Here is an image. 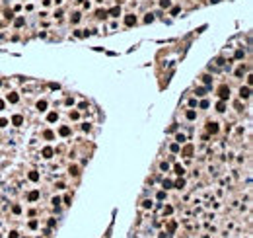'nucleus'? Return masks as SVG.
<instances>
[{"label": "nucleus", "mask_w": 253, "mask_h": 238, "mask_svg": "<svg viewBox=\"0 0 253 238\" xmlns=\"http://www.w3.org/2000/svg\"><path fill=\"white\" fill-rule=\"evenodd\" d=\"M218 96H220V100H222V102H226L228 98H230V86H226V84L218 86Z\"/></svg>", "instance_id": "1"}, {"label": "nucleus", "mask_w": 253, "mask_h": 238, "mask_svg": "<svg viewBox=\"0 0 253 238\" xmlns=\"http://www.w3.org/2000/svg\"><path fill=\"white\" fill-rule=\"evenodd\" d=\"M179 150H181V154H183L185 158H191V156H193L195 146H193V144H185V146H183V148H179Z\"/></svg>", "instance_id": "2"}, {"label": "nucleus", "mask_w": 253, "mask_h": 238, "mask_svg": "<svg viewBox=\"0 0 253 238\" xmlns=\"http://www.w3.org/2000/svg\"><path fill=\"white\" fill-rule=\"evenodd\" d=\"M136 22H138V20H136V16H134V14H126V16H125V26L126 27L136 26Z\"/></svg>", "instance_id": "3"}, {"label": "nucleus", "mask_w": 253, "mask_h": 238, "mask_svg": "<svg viewBox=\"0 0 253 238\" xmlns=\"http://www.w3.org/2000/svg\"><path fill=\"white\" fill-rule=\"evenodd\" d=\"M206 131L212 133V135H216V133L220 131V127H218V123H216V121H208V123H206Z\"/></svg>", "instance_id": "4"}, {"label": "nucleus", "mask_w": 253, "mask_h": 238, "mask_svg": "<svg viewBox=\"0 0 253 238\" xmlns=\"http://www.w3.org/2000/svg\"><path fill=\"white\" fill-rule=\"evenodd\" d=\"M249 96H251V88H249V86H241V88H239V98H241V100H247Z\"/></svg>", "instance_id": "5"}, {"label": "nucleus", "mask_w": 253, "mask_h": 238, "mask_svg": "<svg viewBox=\"0 0 253 238\" xmlns=\"http://www.w3.org/2000/svg\"><path fill=\"white\" fill-rule=\"evenodd\" d=\"M107 16H113V18H119V16H121V6H113L111 10H107Z\"/></svg>", "instance_id": "6"}, {"label": "nucleus", "mask_w": 253, "mask_h": 238, "mask_svg": "<svg viewBox=\"0 0 253 238\" xmlns=\"http://www.w3.org/2000/svg\"><path fill=\"white\" fill-rule=\"evenodd\" d=\"M53 152H55V150H53V148H51V146H45V148H43V150H41V154H43V158H53Z\"/></svg>", "instance_id": "7"}, {"label": "nucleus", "mask_w": 253, "mask_h": 238, "mask_svg": "<svg viewBox=\"0 0 253 238\" xmlns=\"http://www.w3.org/2000/svg\"><path fill=\"white\" fill-rule=\"evenodd\" d=\"M6 102H10V104H18V102H20V96L12 92V94H8V96H6Z\"/></svg>", "instance_id": "8"}, {"label": "nucleus", "mask_w": 253, "mask_h": 238, "mask_svg": "<svg viewBox=\"0 0 253 238\" xmlns=\"http://www.w3.org/2000/svg\"><path fill=\"white\" fill-rule=\"evenodd\" d=\"M70 127H66V125H62V127H60V129H58V135H60V137H68V135H70Z\"/></svg>", "instance_id": "9"}, {"label": "nucleus", "mask_w": 253, "mask_h": 238, "mask_svg": "<svg viewBox=\"0 0 253 238\" xmlns=\"http://www.w3.org/2000/svg\"><path fill=\"white\" fill-rule=\"evenodd\" d=\"M22 123H24V117H22V115H14V117H12V125H16V127H20Z\"/></svg>", "instance_id": "10"}, {"label": "nucleus", "mask_w": 253, "mask_h": 238, "mask_svg": "<svg viewBox=\"0 0 253 238\" xmlns=\"http://www.w3.org/2000/svg\"><path fill=\"white\" fill-rule=\"evenodd\" d=\"M27 199H29V201H37V199H39V191H37V189L29 191V193H27Z\"/></svg>", "instance_id": "11"}, {"label": "nucleus", "mask_w": 253, "mask_h": 238, "mask_svg": "<svg viewBox=\"0 0 253 238\" xmlns=\"http://www.w3.org/2000/svg\"><path fill=\"white\" fill-rule=\"evenodd\" d=\"M56 119H58V113H56V111H51V113H47V121H49V123H55Z\"/></svg>", "instance_id": "12"}, {"label": "nucleus", "mask_w": 253, "mask_h": 238, "mask_svg": "<svg viewBox=\"0 0 253 238\" xmlns=\"http://www.w3.org/2000/svg\"><path fill=\"white\" fill-rule=\"evenodd\" d=\"M216 111H218V113H224V111H226V102L220 100V102L216 104Z\"/></svg>", "instance_id": "13"}, {"label": "nucleus", "mask_w": 253, "mask_h": 238, "mask_svg": "<svg viewBox=\"0 0 253 238\" xmlns=\"http://www.w3.org/2000/svg\"><path fill=\"white\" fill-rule=\"evenodd\" d=\"M185 117H187L189 121H193V119H197V111H195V109H189V111L185 113Z\"/></svg>", "instance_id": "14"}, {"label": "nucleus", "mask_w": 253, "mask_h": 238, "mask_svg": "<svg viewBox=\"0 0 253 238\" xmlns=\"http://www.w3.org/2000/svg\"><path fill=\"white\" fill-rule=\"evenodd\" d=\"M27 178H29V180H31V182H39V174H37V172H35V170H31V172H29V174H27Z\"/></svg>", "instance_id": "15"}, {"label": "nucleus", "mask_w": 253, "mask_h": 238, "mask_svg": "<svg viewBox=\"0 0 253 238\" xmlns=\"http://www.w3.org/2000/svg\"><path fill=\"white\" fill-rule=\"evenodd\" d=\"M173 170H175L177 176H183V174H185V168H183L181 164H175V166H173Z\"/></svg>", "instance_id": "16"}, {"label": "nucleus", "mask_w": 253, "mask_h": 238, "mask_svg": "<svg viewBox=\"0 0 253 238\" xmlns=\"http://www.w3.org/2000/svg\"><path fill=\"white\" fill-rule=\"evenodd\" d=\"M24 24H25V18H24V16H20V18H16V20H14V26H16V27H22Z\"/></svg>", "instance_id": "17"}, {"label": "nucleus", "mask_w": 253, "mask_h": 238, "mask_svg": "<svg viewBox=\"0 0 253 238\" xmlns=\"http://www.w3.org/2000/svg\"><path fill=\"white\" fill-rule=\"evenodd\" d=\"M37 109H39V111H45V109H47V102H45V100L37 102Z\"/></svg>", "instance_id": "18"}, {"label": "nucleus", "mask_w": 253, "mask_h": 238, "mask_svg": "<svg viewBox=\"0 0 253 238\" xmlns=\"http://www.w3.org/2000/svg\"><path fill=\"white\" fill-rule=\"evenodd\" d=\"M160 6L166 10V8H171V0H160Z\"/></svg>", "instance_id": "19"}, {"label": "nucleus", "mask_w": 253, "mask_h": 238, "mask_svg": "<svg viewBox=\"0 0 253 238\" xmlns=\"http://www.w3.org/2000/svg\"><path fill=\"white\" fill-rule=\"evenodd\" d=\"M70 22H72V24H78V22H80V14H78V12H74V14L70 16Z\"/></svg>", "instance_id": "20"}, {"label": "nucleus", "mask_w": 253, "mask_h": 238, "mask_svg": "<svg viewBox=\"0 0 253 238\" xmlns=\"http://www.w3.org/2000/svg\"><path fill=\"white\" fill-rule=\"evenodd\" d=\"M43 137H45L47 141H53V139H55V133H53V131H45V133H43Z\"/></svg>", "instance_id": "21"}, {"label": "nucleus", "mask_w": 253, "mask_h": 238, "mask_svg": "<svg viewBox=\"0 0 253 238\" xmlns=\"http://www.w3.org/2000/svg\"><path fill=\"white\" fill-rule=\"evenodd\" d=\"M99 20H103V18H107V10H98V14H96Z\"/></svg>", "instance_id": "22"}, {"label": "nucleus", "mask_w": 253, "mask_h": 238, "mask_svg": "<svg viewBox=\"0 0 253 238\" xmlns=\"http://www.w3.org/2000/svg\"><path fill=\"white\" fill-rule=\"evenodd\" d=\"M173 185H175L177 189H181V187H185V180H183V178H181V180H177V182H175V184H173Z\"/></svg>", "instance_id": "23"}, {"label": "nucleus", "mask_w": 253, "mask_h": 238, "mask_svg": "<svg viewBox=\"0 0 253 238\" xmlns=\"http://www.w3.org/2000/svg\"><path fill=\"white\" fill-rule=\"evenodd\" d=\"M175 141H177V144H181V143H185V135H183V133H179V135L175 137Z\"/></svg>", "instance_id": "24"}, {"label": "nucleus", "mask_w": 253, "mask_h": 238, "mask_svg": "<svg viewBox=\"0 0 253 238\" xmlns=\"http://www.w3.org/2000/svg\"><path fill=\"white\" fill-rule=\"evenodd\" d=\"M171 213H173V207H171V205H166V207H164V215H171Z\"/></svg>", "instance_id": "25"}, {"label": "nucleus", "mask_w": 253, "mask_h": 238, "mask_svg": "<svg viewBox=\"0 0 253 238\" xmlns=\"http://www.w3.org/2000/svg\"><path fill=\"white\" fill-rule=\"evenodd\" d=\"M164 187H166V189H169V187H173V182H171V180H164Z\"/></svg>", "instance_id": "26"}, {"label": "nucleus", "mask_w": 253, "mask_h": 238, "mask_svg": "<svg viewBox=\"0 0 253 238\" xmlns=\"http://www.w3.org/2000/svg\"><path fill=\"white\" fill-rule=\"evenodd\" d=\"M156 197H158V201H164V199H166V191H158Z\"/></svg>", "instance_id": "27"}, {"label": "nucleus", "mask_w": 253, "mask_h": 238, "mask_svg": "<svg viewBox=\"0 0 253 238\" xmlns=\"http://www.w3.org/2000/svg\"><path fill=\"white\" fill-rule=\"evenodd\" d=\"M179 12H181V8H179V6H173V8H171V16H177Z\"/></svg>", "instance_id": "28"}, {"label": "nucleus", "mask_w": 253, "mask_h": 238, "mask_svg": "<svg viewBox=\"0 0 253 238\" xmlns=\"http://www.w3.org/2000/svg\"><path fill=\"white\" fill-rule=\"evenodd\" d=\"M160 168H162L164 172H168V170H169V164H168V162H162V164H160Z\"/></svg>", "instance_id": "29"}, {"label": "nucleus", "mask_w": 253, "mask_h": 238, "mask_svg": "<svg viewBox=\"0 0 253 238\" xmlns=\"http://www.w3.org/2000/svg\"><path fill=\"white\" fill-rule=\"evenodd\" d=\"M142 207H144V209H150V207H152V201H148V199H146V201H142Z\"/></svg>", "instance_id": "30"}, {"label": "nucleus", "mask_w": 253, "mask_h": 238, "mask_svg": "<svg viewBox=\"0 0 253 238\" xmlns=\"http://www.w3.org/2000/svg\"><path fill=\"white\" fill-rule=\"evenodd\" d=\"M144 22L148 24V22H154V14H146V18H144Z\"/></svg>", "instance_id": "31"}, {"label": "nucleus", "mask_w": 253, "mask_h": 238, "mask_svg": "<svg viewBox=\"0 0 253 238\" xmlns=\"http://www.w3.org/2000/svg\"><path fill=\"white\" fill-rule=\"evenodd\" d=\"M195 94H197V96H204V94H206V90H204V88H197V92H195Z\"/></svg>", "instance_id": "32"}, {"label": "nucleus", "mask_w": 253, "mask_h": 238, "mask_svg": "<svg viewBox=\"0 0 253 238\" xmlns=\"http://www.w3.org/2000/svg\"><path fill=\"white\" fill-rule=\"evenodd\" d=\"M12 211L16 213V215H20V213H22V207H20V205H14V207H12Z\"/></svg>", "instance_id": "33"}, {"label": "nucleus", "mask_w": 253, "mask_h": 238, "mask_svg": "<svg viewBox=\"0 0 253 238\" xmlns=\"http://www.w3.org/2000/svg\"><path fill=\"white\" fill-rule=\"evenodd\" d=\"M202 82H204V84H210V82H212V78H210L208 74H204V76H202Z\"/></svg>", "instance_id": "34"}, {"label": "nucleus", "mask_w": 253, "mask_h": 238, "mask_svg": "<svg viewBox=\"0 0 253 238\" xmlns=\"http://www.w3.org/2000/svg\"><path fill=\"white\" fill-rule=\"evenodd\" d=\"M70 174H72V176H78L80 172H78V168H76V166H70Z\"/></svg>", "instance_id": "35"}, {"label": "nucleus", "mask_w": 253, "mask_h": 238, "mask_svg": "<svg viewBox=\"0 0 253 238\" xmlns=\"http://www.w3.org/2000/svg\"><path fill=\"white\" fill-rule=\"evenodd\" d=\"M51 203H53V205H55V207H56V205H58V203H60V197H53V199H51Z\"/></svg>", "instance_id": "36"}, {"label": "nucleus", "mask_w": 253, "mask_h": 238, "mask_svg": "<svg viewBox=\"0 0 253 238\" xmlns=\"http://www.w3.org/2000/svg\"><path fill=\"white\" fill-rule=\"evenodd\" d=\"M6 125H8V119H4V117H0V129H2V127H6Z\"/></svg>", "instance_id": "37"}, {"label": "nucleus", "mask_w": 253, "mask_h": 238, "mask_svg": "<svg viewBox=\"0 0 253 238\" xmlns=\"http://www.w3.org/2000/svg\"><path fill=\"white\" fill-rule=\"evenodd\" d=\"M175 222H169V226H168V232H173V230H175Z\"/></svg>", "instance_id": "38"}, {"label": "nucleus", "mask_w": 253, "mask_h": 238, "mask_svg": "<svg viewBox=\"0 0 253 238\" xmlns=\"http://www.w3.org/2000/svg\"><path fill=\"white\" fill-rule=\"evenodd\" d=\"M78 117H80L78 111H70V119H78Z\"/></svg>", "instance_id": "39"}, {"label": "nucleus", "mask_w": 253, "mask_h": 238, "mask_svg": "<svg viewBox=\"0 0 253 238\" xmlns=\"http://www.w3.org/2000/svg\"><path fill=\"white\" fill-rule=\"evenodd\" d=\"M169 148H171V152H179V144H177V143H175V144H171Z\"/></svg>", "instance_id": "40"}, {"label": "nucleus", "mask_w": 253, "mask_h": 238, "mask_svg": "<svg viewBox=\"0 0 253 238\" xmlns=\"http://www.w3.org/2000/svg\"><path fill=\"white\" fill-rule=\"evenodd\" d=\"M8 238H20V236H18V232H16V230H12V232L8 234Z\"/></svg>", "instance_id": "41"}, {"label": "nucleus", "mask_w": 253, "mask_h": 238, "mask_svg": "<svg viewBox=\"0 0 253 238\" xmlns=\"http://www.w3.org/2000/svg\"><path fill=\"white\" fill-rule=\"evenodd\" d=\"M6 18H8V20H12V18H14V12H12V10H8V12H6Z\"/></svg>", "instance_id": "42"}, {"label": "nucleus", "mask_w": 253, "mask_h": 238, "mask_svg": "<svg viewBox=\"0 0 253 238\" xmlns=\"http://www.w3.org/2000/svg\"><path fill=\"white\" fill-rule=\"evenodd\" d=\"M243 70H245V68H243V66H239V68L236 70V74H238V76H241V74H243Z\"/></svg>", "instance_id": "43"}, {"label": "nucleus", "mask_w": 253, "mask_h": 238, "mask_svg": "<svg viewBox=\"0 0 253 238\" xmlns=\"http://www.w3.org/2000/svg\"><path fill=\"white\" fill-rule=\"evenodd\" d=\"M70 201H72V197H70V195H64V203H66V205H70Z\"/></svg>", "instance_id": "44"}, {"label": "nucleus", "mask_w": 253, "mask_h": 238, "mask_svg": "<svg viewBox=\"0 0 253 238\" xmlns=\"http://www.w3.org/2000/svg\"><path fill=\"white\" fill-rule=\"evenodd\" d=\"M29 228H37V221H29Z\"/></svg>", "instance_id": "45"}, {"label": "nucleus", "mask_w": 253, "mask_h": 238, "mask_svg": "<svg viewBox=\"0 0 253 238\" xmlns=\"http://www.w3.org/2000/svg\"><path fill=\"white\" fill-rule=\"evenodd\" d=\"M201 107H202V109H206V107H208V102H206V100H202V102H201Z\"/></svg>", "instance_id": "46"}, {"label": "nucleus", "mask_w": 253, "mask_h": 238, "mask_svg": "<svg viewBox=\"0 0 253 238\" xmlns=\"http://www.w3.org/2000/svg\"><path fill=\"white\" fill-rule=\"evenodd\" d=\"M55 224H56V221H55V219H49V226H51V228H53Z\"/></svg>", "instance_id": "47"}, {"label": "nucleus", "mask_w": 253, "mask_h": 238, "mask_svg": "<svg viewBox=\"0 0 253 238\" xmlns=\"http://www.w3.org/2000/svg\"><path fill=\"white\" fill-rule=\"evenodd\" d=\"M4 106H6V104H4V102H2V100H0V111H2V109H4Z\"/></svg>", "instance_id": "48"}, {"label": "nucleus", "mask_w": 253, "mask_h": 238, "mask_svg": "<svg viewBox=\"0 0 253 238\" xmlns=\"http://www.w3.org/2000/svg\"><path fill=\"white\" fill-rule=\"evenodd\" d=\"M210 2H212V4H218V2H220V0H210Z\"/></svg>", "instance_id": "49"}, {"label": "nucleus", "mask_w": 253, "mask_h": 238, "mask_svg": "<svg viewBox=\"0 0 253 238\" xmlns=\"http://www.w3.org/2000/svg\"><path fill=\"white\" fill-rule=\"evenodd\" d=\"M0 86H2V80H0Z\"/></svg>", "instance_id": "50"}]
</instances>
